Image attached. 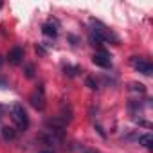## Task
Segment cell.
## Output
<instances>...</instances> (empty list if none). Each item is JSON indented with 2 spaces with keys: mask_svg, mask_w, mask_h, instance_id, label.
I'll return each mask as SVG.
<instances>
[{
  "mask_svg": "<svg viewBox=\"0 0 153 153\" xmlns=\"http://www.w3.org/2000/svg\"><path fill=\"white\" fill-rule=\"evenodd\" d=\"M9 115H11V119H13V123L16 124L18 130L25 131V130L29 128V117H27V112H25V108H24L20 103L11 105V108H9Z\"/></svg>",
  "mask_w": 153,
  "mask_h": 153,
  "instance_id": "obj_2",
  "label": "cell"
},
{
  "mask_svg": "<svg viewBox=\"0 0 153 153\" xmlns=\"http://www.w3.org/2000/svg\"><path fill=\"white\" fill-rule=\"evenodd\" d=\"M92 61H94V65H97V67H103V68H110L112 67V59H110V56L106 54V52H96L94 56H92Z\"/></svg>",
  "mask_w": 153,
  "mask_h": 153,
  "instance_id": "obj_5",
  "label": "cell"
},
{
  "mask_svg": "<svg viewBox=\"0 0 153 153\" xmlns=\"http://www.w3.org/2000/svg\"><path fill=\"white\" fill-rule=\"evenodd\" d=\"M130 65L133 67V68H137L140 74H144V76H151V72H153V65L148 61V59H144V58H139V56H131L130 58Z\"/></svg>",
  "mask_w": 153,
  "mask_h": 153,
  "instance_id": "obj_4",
  "label": "cell"
},
{
  "mask_svg": "<svg viewBox=\"0 0 153 153\" xmlns=\"http://www.w3.org/2000/svg\"><path fill=\"white\" fill-rule=\"evenodd\" d=\"M2 63H4V59H2V58H0V67H2Z\"/></svg>",
  "mask_w": 153,
  "mask_h": 153,
  "instance_id": "obj_20",
  "label": "cell"
},
{
  "mask_svg": "<svg viewBox=\"0 0 153 153\" xmlns=\"http://www.w3.org/2000/svg\"><path fill=\"white\" fill-rule=\"evenodd\" d=\"M0 7H2V2H0Z\"/></svg>",
  "mask_w": 153,
  "mask_h": 153,
  "instance_id": "obj_21",
  "label": "cell"
},
{
  "mask_svg": "<svg viewBox=\"0 0 153 153\" xmlns=\"http://www.w3.org/2000/svg\"><path fill=\"white\" fill-rule=\"evenodd\" d=\"M68 40L72 42V45H78V38H76V36H72V34H70V36H68Z\"/></svg>",
  "mask_w": 153,
  "mask_h": 153,
  "instance_id": "obj_18",
  "label": "cell"
},
{
  "mask_svg": "<svg viewBox=\"0 0 153 153\" xmlns=\"http://www.w3.org/2000/svg\"><path fill=\"white\" fill-rule=\"evenodd\" d=\"M36 51H38L40 54H45V52H47V51H45V47H43V45H40V43L36 45Z\"/></svg>",
  "mask_w": 153,
  "mask_h": 153,
  "instance_id": "obj_17",
  "label": "cell"
},
{
  "mask_svg": "<svg viewBox=\"0 0 153 153\" xmlns=\"http://www.w3.org/2000/svg\"><path fill=\"white\" fill-rule=\"evenodd\" d=\"M58 119H61L65 124H68V123L72 121V108H70L68 105H63V106H61V110H59Z\"/></svg>",
  "mask_w": 153,
  "mask_h": 153,
  "instance_id": "obj_8",
  "label": "cell"
},
{
  "mask_svg": "<svg viewBox=\"0 0 153 153\" xmlns=\"http://www.w3.org/2000/svg\"><path fill=\"white\" fill-rule=\"evenodd\" d=\"M90 25H92V34H96L103 43H105V42H110V43H114V45L119 43V36H117L115 33H112L103 22H99V20H96V18H90Z\"/></svg>",
  "mask_w": 153,
  "mask_h": 153,
  "instance_id": "obj_1",
  "label": "cell"
},
{
  "mask_svg": "<svg viewBox=\"0 0 153 153\" xmlns=\"http://www.w3.org/2000/svg\"><path fill=\"white\" fill-rule=\"evenodd\" d=\"M85 85H87L90 90H97V88H99V85H97V81H96L94 78H87V79H85Z\"/></svg>",
  "mask_w": 153,
  "mask_h": 153,
  "instance_id": "obj_14",
  "label": "cell"
},
{
  "mask_svg": "<svg viewBox=\"0 0 153 153\" xmlns=\"http://www.w3.org/2000/svg\"><path fill=\"white\" fill-rule=\"evenodd\" d=\"M22 58H24V49H20V47H15V49H11L7 52V61L11 65H20Z\"/></svg>",
  "mask_w": 153,
  "mask_h": 153,
  "instance_id": "obj_7",
  "label": "cell"
},
{
  "mask_svg": "<svg viewBox=\"0 0 153 153\" xmlns=\"http://www.w3.org/2000/svg\"><path fill=\"white\" fill-rule=\"evenodd\" d=\"M58 27H59V22H58V20H54V18H51V20H49V24H45V25L42 27V33H43V36L56 38V36H58Z\"/></svg>",
  "mask_w": 153,
  "mask_h": 153,
  "instance_id": "obj_6",
  "label": "cell"
},
{
  "mask_svg": "<svg viewBox=\"0 0 153 153\" xmlns=\"http://www.w3.org/2000/svg\"><path fill=\"white\" fill-rule=\"evenodd\" d=\"M0 133H2V137H4L6 140H13V139L16 137V130L11 128V126H4L2 130H0Z\"/></svg>",
  "mask_w": 153,
  "mask_h": 153,
  "instance_id": "obj_11",
  "label": "cell"
},
{
  "mask_svg": "<svg viewBox=\"0 0 153 153\" xmlns=\"http://www.w3.org/2000/svg\"><path fill=\"white\" fill-rule=\"evenodd\" d=\"M40 153H52V151H49V149H45V151H40Z\"/></svg>",
  "mask_w": 153,
  "mask_h": 153,
  "instance_id": "obj_19",
  "label": "cell"
},
{
  "mask_svg": "<svg viewBox=\"0 0 153 153\" xmlns=\"http://www.w3.org/2000/svg\"><path fill=\"white\" fill-rule=\"evenodd\" d=\"M79 72H81V67H78V65H65L63 67V74L68 76V78H74V76H78Z\"/></svg>",
  "mask_w": 153,
  "mask_h": 153,
  "instance_id": "obj_10",
  "label": "cell"
},
{
  "mask_svg": "<svg viewBox=\"0 0 153 153\" xmlns=\"http://www.w3.org/2000/svg\"><path fill=\"white\" fill-rule=\"evenodd\" d=\"M25 76H27L29 79L34 78V67H33V65H27V67H25Z\"/></svg>",
  "mask_w": 153,
  "mask_h": 153,
  "instance_id": "obj_15",
  "label": "cell"
},
{
  "mask_svg": "<svg viewBox=\"0 0 153 153\" xmlns=\"http://www.w3.org/2000/svg\"><path fill=\"white\" fill-rule=\"evenodd\" d=\"M0 88H7V81L4 76H0Z\"/></svg>",
  "mask_w": 153,
  "mask_h": 153,
  "instance_id": "obj_16",
  "label": "cell"
},
{
  "mask_svg": "<svg viewBox=\"0 0 153 153\" xmlns=\"http://www.w3.org/2000/svg\"><path fill=\"white\" fill-rule=\"evenodd\" d=\"M137 140H139V144H140V146H144V148H148V149H151V146H153V135H151V133L139 135V137H137Z\"/></svg>",
  "mask_w": 153,
  "mask_h": 153,
  "instance_id": "obj_9",
  "label": "cell"
},
{
  "mask_svg": "<svg viewBox=\"0 0 153 153\" xmlns=\"http://www.w3.org/2000/svg\"><path fill=\"white\" fill-rule=\"evenodd\" d=\"M29 103H31V106H33V108H36L38 112L45 110L47 101H45V92H43V87H38V88H36V90L29 96Z\"/></svg>",
  "mask_w": 153,
  "mask_h": 153,
  "instance_id": "obj_3",
  "label": "cell"
},
{
  "mask_svg": "<svg viewBox=\"0 0 153 153\" xmlns=\"http://www.w3.org/2000/svg\"><path fill=\"white\" fill-rule=\"evenodd\" d=\"M88 42H90V45H92V47H99V49L103 47V42H101L96 34H92V33L88 34Z\"/></svg>",
  "mask_w": 153,
  "mask_h": 153,
  "instance_id": "obj_13",
  "label": "cell"
},
{
  "mask_svg": "<svg viewBox=\"0 0 153 153\" xmlns=\"http://www.w3.org/2000/svg\"><path fill=\"white\" fill-rule=\"evenodd\" d=\"M128 88H130L131 92H139V94H146V87H144L142 83H137V81H131V83L128 85Z\"/></svg>",
  "mask_w": 153,
  "mask_h": 153,
  "instance_id": "obj_12",
  "label": "cell"
}]
</instances>
